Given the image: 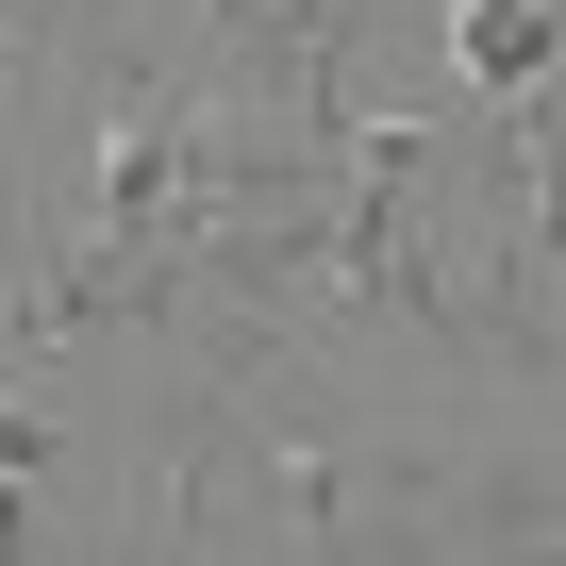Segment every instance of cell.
Here are the masks:
<instances>
[{"label": "cell", "mask_w": 566, "mask_h": 566, "mask_svg": "<svg viewBox=\"0 0 566 566\" xmlns=\"http://www.w3.org/2000/svg\"><path fill=\"white\" fill-rule=\"evenodd\" d=\"M450 67H467L483 101H533V84L566 67V0H450Z\"/></svg>", "instance_id": "1"}]
</instances>
